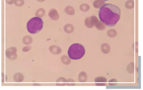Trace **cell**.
Listing matches in <instances>:
<instances>
[{
  "mask_svg": "<svg viewBox=\"0 0 143 90\" xmlns=\"http://www.w3.org/2000/svg\"><path fill=\"white\" fill-rule=\"evenodd\" d=\"M66 81H67V80L64 78H58V80H57V83H58V82H60V83H64V82H66Z\"/></svg>",
  "mask_w": 143,
  "mask_h": 90,
  "instance_id": "cell-24",
  "label": "cell"
},
{
  "mask_svg": "<svg viewBox=\"0 0 143 90\" xmlns=\"http://www.w3.org/2000/svg\"><path fill=\"white\" fill-rule=\"evenodd\" d=\"M95 81L96 82V85L97 86H104L106 85V82L107 79L104 77H97L95 79Z\"/></svg>",
  "mask_w": 143,
  "mask_h": 90,
  "instance_id": "cell-7",
  "label": "cell"
},
{
  "mask_svg": "<svg viewBox=\"0 0 143 90\" xmlns=\"http://www.w3.org/2000/svg\"><path fill=\"white\" fill-rule=\"evenodd\" d=\"M134 63L131 62V63H129V64L128 65L127 68H126V70H127V71L129 73H133L134 72Z\"/></svg>",
  "mask_w": 143,
  "mask_h": 90,
  "instance_id": "cell-20",
  "label": "cell"
},
{
  "mask_svg": "<svg viewBox=\"0 0 143 90\" xmlns=\"http://www.w3.org/2000/svg\"><path fill=\"white\" fill-rule=\"evenodd\" d=\"M49 50H50L51 53L53 54H55V55H58V54H60L61 53V49L60 47L58 46H56V45H52V46H50L49 47Z\"/></svg>",
  "mask_w": 143,
  "mask_h": 90,
  "instance_id": "cell-8",
  "label": "cell"
},
{
  "mask_svg": "<svg viewBox=\"0 0 143 90\" xmlns=\"http://www.w3.org/2000/svg\"><path fill=\"white\" fill-rule=\"evenodd\" d=\"M6 2L9 5H11L14 3V0H6Z\"/></svg>",
  "mask_w": 143,
  "mask_h": 90,
  "instance_id": "cell-26",
  "label": "cell"
},
{
  "mask_svg": "<svg viewBox=\"0 0 143 90\" xmlns=\"http://www.w3.org/2000/svg\"><path fill=\"white\" fill-rule=\"evenodd\" d=\"M65 12L68 15H74L75 13V9L71 6H68L65 8Z\"/></svg>",
  "mask_w": 143,
  "mask_h": 90,
  "instance_id": "cell-14",
  "label": "cell"
},
{
  "mask_svg": "<svg viewBox=\"0 0 143 90\" xmlns=\"http://www.w3.org/2000/svg\"><path fill=\"white\" fill-rule=\"evenodd\" d=\"M37 1H39V2H44V1H45V0H37Z\"/></svg>",
  "mask_w": 143,
  "mask_h": 90,
  "instance_id": "cell-29",
  "label": "cell"
},
{
  "mask_svg": "<svg viewBox=\"0 0 143 90\" xmlns=\"http://www.w3.org/2000/svg\"><path fill=\"white\" fill-rule=\"evenodd\" d=\"M105 4V1L102 0H96L93 2V6L96 9H98L101 7L103 5Z\"/></svg>",
  "mask_w": 143,
  "mask_h": 90,
  "instance_id": "cell-15",
  "label": "cell"
},
{
  "mask_svg": "<svg viewBox=\"0 0 143 90\" xmlns=\"http://www.w3.org/2000/svg\"><path fill=\"white\" fill-rule=\"evenodd\" d=\"M44 22L40 17H35L31 19L27 23V29L31 34H36L42 30Z\"/></svg>",
  "mask_w": 143,
  "mask_h": 90,
  "instance_id": "cell-3",
  "label": "cell"
},
{
  "mask_svg": "<svg viewBox=\"0 0 143 90\" xmlns=\"http://www.w3.org/2000/svg\"><path fill=\"white\" fill-rule=\"evenodd\" d=\"M17 49L15 47H11L8 48L6 51V55L7 58L11 60H14L17 58Z\"/></svg>",
  "mask_w": 143,
  "mask_h": 90,
  "instance_id": "cell-4",
  "label": "cell"
},
{
  "mask_svg": "<svg viewBox=\"0 0 143 90\" xmlns=\"http://www.w3.org/2000/svg\"><path fill=\"white\" fill-rule=\"evenodd\" d=\"M107 35L108 36V37H112H112H114L116 36L117 32L116 30H114V29H109V30H108Z\"/></svg>",
  "mask_w": 143,
  "mask_h": 90,
  "instance_id": "cell-21",
  "label": "cell"
},
{
  "mask_svg": "<svg viewBox=\"0 0 143 90\" xmlns=\"http://www.w3.org/2000/svg\"><path fill=\"white\" fill-rule=\"evenodd\" d=\"M101 50L104 53L106 54L108 53L110 51H111V48H110V46L108 44L104 43L101 45Z\"/></svg>",
  "mask_w": 143,
  "mask_h": 90,
  "instance_id": "cell-10",
  "label": "cell"
},
{
  "mask_svg": "<svg viewBox=\"0 0 143 90\" xmlns=\"http://www.w3.org/2000/svg\"><path fill=\"white\" fill-rule=\"evenodd\" d=\"M87 79H88V76L85 72H81L78 75V80L80 82H85L87 81Z\"/></svg>",
  "mask_w": 143,
  "mask_h": 90,
  "instance_id": "cell-12",
  "label": "cell"
},
{
  "mask_svg": "<svg viewBox=\"0 0 143 90\" xmlns=\"http://www.w3.org/2000/svg\"><path fill=\"white\" fill-rule=\"evenodd\" d=\"M49 16L50 18V19L54 21L58 20L59 18H60V16H59L57 10H56L55 9H52L49 11Z\"/></svg>",
  "mask_w": 143,
  "mask_h": 90,
  "instance_id": "cell-6",
  "label": "cell"
},
{
  "mask_svg": "<svg viewBox=\"0 0 143 90\" xmlns=\"http://www.w3.org/2000/svg\"><path fill=\"white\" fill-rule=\"evenodd\" d=\"M125 6L126 8H127L128 9H133L134 6V1H133V0H128L125 4Z\"/></svg>",
  "mask_w": 143,
  "mask_h": 90,
  "instance_id": "cell-18",
  "label": "cell"
},
{
  "mask_svg": "<svg viewBox=\"0 0 143 90\" xmlns=\"http://www.w3.org/2000/svg\"><path fill=\"white\" fill-rule=\"evenodd\" d=\"M24 77L21 73H17L14 76V80L16 82H22L24 80Z\"/></svg>",
  "mask_w": 143,
  "mask_h": 90,
  "instance_id": "cell-11",
  "label": "cell"
},
{
  "mask_svg": "<svg viewBox=\"0 0 143 90\" xmlns=\"http://www.w3.org/2000/svg\"><path fill=\"white\" fill-rule=\"evenodd\" d=\"M14 4L17 6H22L24 5V0H14Z\"/></svg>",
  "mask_w": 143,
  "mask_h": 90,
  "instance_id": "cell-23",
  "label": "cell"
},
{
  "mask_svg": "<svg viewBox=\"0 0 143 90\" xmlns=\"http://www.w3.org/2000/svg\"><path fill=\"white\" fill-rule=\"evenodd\" d=\"M22 41L24 42V44H26V45H29V44L32 43V42L33 41V39L30 36L28 35L25 36L24 38H23Z\"/></svg>",
  "mask_w": 143,
  "mask_h": 90,
  "instance_id": "cell-17",
  "label": "cell"
},
{
  "mask_svg": "<svg viewBox=\"0 0 143 90\" xmlns=\"http://www.w3.org/2000/svg\"><path fill=\"white\" fill-rule=\"evenodd\" d=\"M110 86H115V85H116L117 84L116 83H109V84Z\"/></svg>",
  "mask_w": 143,
  "mask_h": 90,
  "instance_id": "cell-28",
  "label": "cell"
},
{
  "mask_svg": "<svg viewBox=\"0 0 143 90\" xmlns=\"http://www.w3.org/2000/svg\"><path fill=\"white\" fill-rule=\"evenodd\" d=\"M61 60L62 63L64 64L65 65H69L71 62V60H70V59L69 57H68V56L64 55L61 57Z\"/></svg>",
  "mask_w": 143,
  "mask_h": 90,
  "instance_id": "cell-16",
  "label": "cell"
},
{
  "mask_svg": "<svg viewBox=\"0 0 143 90\" xmlns=\"http://www.w3.org/2000/svg\"><path fill=\"white\" fill-rule=\"evenodd\" d=\"M102 1H109V0H102Z\"/></svg>",
  "mask_w": 143,
  "mask_h": 90,
  "instance_id": "cell-30",
  "label": "cell"
},
{
  "mask_svg": "<svg viewBox=\"0 0 143 90\" xmlns=\"http://www.w3.org/2000/svg\"><path fill=\"white\" fill-rule=\"evenodd\" d=\"M64 29L65 32L68 33H71L73 32L75 28H74L73 25H72L70 24H68L64 27Z\"/></svg>",
  "mask_w": 143,
  "mask_h": 90,
  "instance_id": "cell-13",
  "label": "cell"
},
{
  "mask_svg": "<svg viewBox=\"0 0 143 90\" xmlns=\"http://www.w3.org/2000/svg\"><path fill=\"white\" fill-rule=\"evenodd\" d=\"M93 20V24L96 27V28L98 30H103L105 29V25L104 24H103L101 21H100L98 20L96 16H92Z\"/></svg>",
  "mask_w": 143,
  "mask_h": 90,
  "instance_id": "cell-5",
  "label": "cell"
},
{
  "mask_svg": "<svg viewBox=\"0 0 143 90\" xmlns=\"http://www.w3.org/2000/svg\"><path fill=\"white\" fill-rule=\"evenodd\" d=\"M85 53V47L79 43H75L70 45L68 52L69 57L72 60L80 59L84 56Z\"/></svg>",
  "mask_w": 143,
  "mask_h": 90,
  "instance_id": "cell-2",
  "label": "cell"
},
{
  "mask_svg": "<svg viewBox=\"0 0 143 90\" xmlns=\"http://www.w3.org/2000/svg\"><path fill=\"white\" fill-rule=\"evenodd\" d=\"M31 49V47L30 46H27V47H25L24 48L22 49V51L24 52H28L29 50H30Z\"/></svg>",
  "mask_w": 143,
  "mask_h": 90,
  "instance_id": "cell-25",
  "label": "cell"
},
{
  "mask_svg": "<svg viewBox=\"0 0 143 90\" xmlns=\"http://www.w3.org/2000/svg\"><path fill=\"white\" fill-rule=\"evenodd\" d=\"M109 83H111V82H115V83H117V80L116 79H111V80H110L109 81Z\"/></svg>",
  "mask_w": 143,
  "mask_h": 90,
  "instance_id": "cell-27",
  "label": "cell"
},
{
  "mask_svg": "<svg viewBox=\"0 0 143 90\" xmlns=\"http://www.w3.org/2000/svg\"><path fill=\"white\" fill-rule=\"evenodd\" d=\"M120 9L117 6L111 4L103 5L98 12L100 21L109 27L116 25L120 19Z\"/></svg>",
  "mask_w": 143,
  "mask_h": 90,
  "instance_id": "cell-1",
  "label": "cell"
},
{
  "mask_svg": "<svg viewBox=\"0 0 143 90\" xmlns=\"http://www.w3.org/2000/svg\"><path fill=\"white\" fill-rule=\"evenodd\" d=\"M45 14V10L43 8H40L38 10H37V12H36V17L41 18Z\"/></svg>",
  "mask_w": 143,
  "mask_h": 90,
  "instance_id": "cell-19",
  "label": "cell"
},
{
  "mask_svg": "<svg viewBox=\"0 0 143 90\" xmlns=\"http://www.w3.org/2000/svg\"><path fill=\"white\" fill-rule=\"evenodd\" d=\"M89 5L87 4H83L80 5V9L83 12H88L89 10Z\"/></svg>",
  "mask_w": 143,
  "mask_h": 90,
  "instance_id": "cell-22",
  "label": "cell"
},
{
  "mask_svg": "<svg viewBox=\"0 0 143 90\" xmlns=\"http://www.w3.org/2000/svg\"><path fill=\"white\" fill-rule=\"evenodd\" d=\"M85 25L88 28H92L94 27L95 25L94 24H93L92 16L86 18L85 20Z\"/></svg>",
  "mask_w": 143,
  "mask_h": 90,
  "instance_id": "cell-9",
  "label": "cell"
}]
</instances>
